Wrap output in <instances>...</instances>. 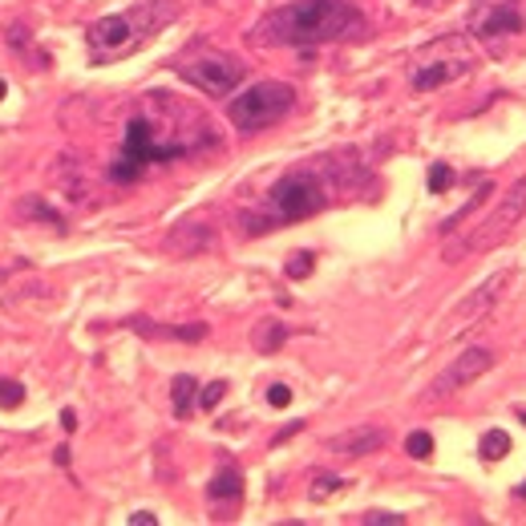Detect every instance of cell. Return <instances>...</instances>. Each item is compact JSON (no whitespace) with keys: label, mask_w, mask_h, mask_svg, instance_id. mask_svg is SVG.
Segmentation results:
<instances>
[{"label":"cell","mask_w":526,"mask_h":526,"mask_svg":"<svg viewBox=\"0 0 526 526\" xmlns=\"http://www.w3.org/2000/svg\"><path fill=\"white\" fill-rule=\"evenodd\" d=\"M369 33V21L357 4L348 0H292L284 9L267 13L259 29L251 33V45H292V49H312L332 41H357Z\"/></svg>","instance_id":"1"},{"label":"cell","mask_w":526,"mask_h":526,"mask_svg":"<svg viewBox=\"0 0 526 526\" xmlns=\"http://www.w3.org/2000/svg\"><path fill=\"white\" fill-rule=\"evenodd\" d=\"M320 170H324V162H312V166H296L288 174H280L267 187L263 211L247 215V235H259V231L288 227V223H300L308 215H320L332 203V182L324 179Z\"/></svg>","instance_id":"2"},{"label":"cell","mask_w":526,"mask_h":526,"mask_svg":"<svg viewBox=\"0 0 526 526\" xmlns=\"http://www.w3.org/2000/svg\"><path fill=\"white\" fill-rule=\"evenodd\" d=\"M296 106V89L284 81H259L243 94H235V102L227 106V122L239 134H255V130H267L284 118V114Z\"/></svg>","instance_id":"3"},{"label":"cell","mask_w":526,"mask_h":526,"mask_svg":"<svg viewBox=\"0 0 526 526\" xmlns=\"http://www.w3.org/2000/svg\"><path fill=\"white\" fill-rule=\"evenodd\" d=\"M526 215V179H518L514 187L502 195V203L494 207L490 215H486L482 223H478L470 235H462L458 243H450L445 247V259L450 263H458V259H466V255H478V251H490L494 243H502V239L514 231V223Z\"/></svg>","instance_id":"4"},{"label":"cell","mask_w":526,"mask_h":526,"mask_svg":"<svg viewBox=\"0 0 526 526\" xmlns=\"http://www.w3.org/2000/svg\"><path fill=\"white\" fill-rule=\"evenodd\" d=\"M174 17V4H142L138 13H122V17H102L89 29V49L94 53H122L134 41L150 37L158 21Z\"/></svg>","instance_id":"5"},{"label":"cell","mask_w":526,"mask_h":526,"mask_svg":"<svg viewBox=\"0 0 526 526\" xmlns=\"http://www.w3.org/2000/svg\"><path fill=\"white\" fill-rule=\"evenodd\" d=\"M470 69H474V57H470L466 37H445V41L429 45V49L421 53V65L413 69L409 81H413L417 94H429V89H442V85L466 77Z\"/></svg>","instance_id":"6"},{"label":"cell","mask_w":526,"mask_h":526,"mask_svg":"<svg viewBox=\"0 0 526 526\" xmlns=\"http://www.w3.org/2000/svg\"><path fill=\"white\" fill-rule=\"evenodd\" d=\"M179 77L195 89H203L207 98H227L231 89H239L247 77V65L227 53H199V57L179 61Z\"/></svg>","instance_id":"7"},{"label":"cell","mask_w":526,"mask_h":526,"mask_svg":"<svg viewBox=\"0 0 526 526\" xmlns=\"http://www.w3.org/2000/svg\"><path fill=\"white\" fill-rule=\"evenodd\" d=\"M466 29L486 45H502L506 37L526 33L522 0H478L474 9H470Z\"/></svg>","instance_id":"8"},{"label":"cell","mask_w":526,"mask_h":526,"mask_svg":"<svg viewBox=\"0 0 526 526\" xmlns=\"http://www.w3.org/2000/svg\"><path fill=\"white\" fill-rule=\"evenodd\" d=\"M490 369H494V352H490V348H466L458 361H450V365L437 373V381H433V389L425 393V401L450 397V393L466 389L470 381H478V377L490 373Z\"/></svg>","instance_id":"9"},{"label":"cell","mask_w":526,"mask_h":526,"mask_svg":"<svg viewBox=\"0 0 526 526\" xmlns=\"http://www.w3.org/2000/svg\"><path fill=\"white\" fill-rule=\"evenodd\" d=\"M506 284H510V272H494L486 284H478V288L470 292V296L458 304V324H462V328H470V324H478V320H482V316L490 312V308L502 300Z\"/></svg>","instance_id":"10"},{"label":"cell","mask_w":526,"mask_h":526,"mask_svg":"<svg viewBox=\"0 0 526 526\" xmlns=\"http://www.w3.org/2000/svg\"><path fill=\"white\" fill-rule=\"evenodd\" d=\"M381 445H385V433L377 429V425H357V429L328 437V442H324V450L344 454V458H361V454H373V450H381Z\"/></svg>","instance_id":"11"},{"label":"cell","mask_w":526,"mask_h":526,"mask_svg":"<svg viewBox=\"0 0 526 526\" xmlns=\"http://www.w3.org/2000/svg\"><path fill=\"white\" fill-rule=\"evenodd\" d=\"M134 332H142V336L150 340H203L207 336V324L195 320V324H154L146 320V316H134V320H126Z\"/></svg>","instance_id":"12"},{"label":"cell","mask_w":526,"mask_h":526,"mask_svg":"<svg viewBox=\"0 0 526 526\" xmlns=\"http://www.w3.org/2000/svg\"><path fill=\"white\" fill-rule=\"evenodd\" d=\"M288 340V324L284 320H263V324H255V332H251V348L255 352H280V344Z\"/></svg>","instance_id":"13"},{"label":"cell","mask_w":526,"mask_h":526,"mask_svg":"<svg viewBox=\"0 0 526 526\" xmlns=\"http://www.w3.org/2000/svg\"><path fill=\"white\" fill-rule=\"evenodd\" d=\"M207 243H211V231L199 227V223H187L182 231H174V235L166 239V247H170L174 255H195L199 247H207Z\"/></svg>","instance_id":"14"},{"label":"cell","mask_w":526,"mask_h":526,"mask_svg":"<svg viewBox=\"0 0 526 526\" xmlns=\"http://www.w3.org/2000/svg\"><path fill=\"white\" fill-rule=\"evenodd\" d=\"M207 494H211L215 502H227V498H239L243 494V474L239 470H231V466H223L219 474L207 482Z\"/></svg>","instance_id":"15"},{"label":"cell","mask_w":526,"mask_h":526,"mask_svg":"<svg viewBox=\"0 0 526 526\" xmlns=\"http://www.w3.org/2000/svg\"><path fill=\"white\" fill-rule=\"evenodd\" d=\"M170 393H174V417H191V409H195V397H199V381L195 377H174L170 381Z\"/></svg>","instance_id":"16"},{"label":"cell","mask_w":526,"mask_h":526,"mask_svg":"<svg viewBox=\"0 0 526 526\" xmlns=\"http://www.w3.org/2000/svg\"><path fill=\"white\" fill-rule=\"evenodd\" d=\"M490 191H494V187H490V182H482V187H478V191H474V195H470V203H462V207H458V211H454V215H450V219H445V223H442V235H454V231H458V227H462V223H466V219H470V215H474V211H478V207H482V203H486V199H490Z\"/></svg>","instance_id":"17"},{"label":"cell","mask_w":526,"mask_h":526,"mask_svg":"<svg viewBox=\"0 0 526 526\" xmlns=\"http://www.w3.org/2000/svg\"><path fill=\"white\" fill-rule=\"evenodd\" d=\"M478 454H482L486 462L506 458V454H510V433H506V429H490V433H482V442H478Z\"/></svg>","instance_id":"18"},{"label":"cell","mask_w":526,"mask_h":526,"mask_svg":"<svg viewBox=\"0 0 526 526\" xmlns=\"http://www.w3.org/2000/svg\"><path fill=\"white\" fill-rule=\"evenodd\" d=\"M340 486H344V482H340L336 474H316V482L308 486V498H312V502H328L332 494H340Z\"/></svg>","instance_id":"19"},{"label":"cell","mask_w":526,"mask_h":526,"mask_svg":"<svg viewBox=\"0 0 526 526\" xmlns=\"http://www.w3.org/2000/svg\"><path fill=\"white\" fill-rule=\"evenodd\" d=\"M312 267H316V255L312 251H296L284 272H288V280H308V276H312Z\"/></svg>","instance_id":"20"},{"label":"cell","mask_w":526,"mask_h":526,"mask_svg":"<svg viewBox=\"0 0 526 526\" xmlns=\"http://www.w3.org/2000/svg\"><path fill=\"white\" fill-rule=\"evenodd\" d=\"M425 182H429L433 195H445V191L454 187V170L445 166V162H433V166H429V179H425Z\"/></svg>","instance_id":"21"},{"label":"cell","mask_w":526,"mask_h":526,"mask_svg":"<svg viewBox=\"0 0 526 526\" xmlns=\"http://www.w3.org/2000/svg\"><path fill=\"white\" fill-rule=\"evenodd\" d=\"M17 211H21V215H33V219H45V223H57V227H61V215L53 211V207L45 203V199H25V203H21Z\"/></svg>","instance_id":"22"},{"label":"cell","mask_w":526,"mask_h":526,"mask_svg":"<svg viewBox=\"0 0 526 526\" xmlns=\"http://www.w3.org/2000/svg\"><path fill=\"white\" fill-rule=\"evenodd\" d=\"M405 450H409V458H417V462H425L433 454V437L425 429H417V433H409L405 437Z\"/></svg>","instance_id":"23"},{"label":"cell","mask_w":526,"mask_h":526,"mask_svg":"<svg viewBox=\"0 0 526 526\" xmlns=\"http://www.w3.org/2000/svg\"><path fill=\"white\" fill-rule=\"evenodd\" d=\"M227 397V381H211L207 389H199V409H215Z\"/></svg>","instance_id":"24"},{"label":"cell","mask_w":526,"mask_h":526,"mask_svg":"<svg viewBox=\"0 0 526 526\" xmlns=\"http://www.w3.org/2000/svg\"><path fill=\"white\" fill-rule=\"evenodd\" d=\"M21 401H25V385H17V381H0V405H4V409H17Z\"/></svg>","instance_id":"25"},{"label":"cell","mask_w":526,"mask_h":526,"mask_svg":"<svg viewBox=\"0 0 526 526\" xmlns=\"http://www.w3.org/2000/svg\"><path fill=\"white\" fill-rule=\"evenodd\" d=\"M267 405H272V409H288L292 405V389H288V385H267Z\"/></svg>","instance_id":"26"},{"label":"cell","mask_w":526,"mask_h":526,"mask_svg":"<svg viewBox=\"0 0 526 526\" xmlns=\"http://www.w3.org/2000/svg\"><path fill=\"white\" fill-rule=\"evenodd\" d=\"M405 522V514H389V510H373V514H365V526H401Z\"/></svg>","instance_id":"27"},{"label":"cell","mask_w":526,"mask_h":526,"mask_svg":"<svg viewBox=\"0 0 526 526\" xmlns=\"http://www.w3.org/2000/svg\"><path fill=\"white\" fill-rule=\"evenodd\" d=\"M9 45H13V49H25V45H29V29L25 25H13L9 29Z\"/></svg>","instance_id":"28"},{"label":"cell","mask_w":526,"mask_h":526,"mask_svg":"<svg viewBox=\"0 0 526 526\" xmlns=\"http://www.w3.org/2000/svg\"><path fill=\"white\" fill-rule=\"evenodd\" d=\"M158 518L150 514V510H138V514H130V526H154Z\"/></svg>","instance_id":"29"},{"label":"cell","mask_w":526,"mask_h":526,"mask_svg":"<svg viewBox=\"0 0 526 526\" xmlns=\"http://www.w3.org/2000/svg\"><path fill=\"white\" fill-rule=\"evenodd\" d=\"M300 429H304V421H292L288 429H280V433H276V445H280V442H288L292 433H300Z\"/></svg>","instance_id":"30"},{"label":"cell","mask_w":526,"mask_h":526,"mask_svg":"<svg viewBox=\"0 0 526 526\" xmlns=\"http://www.w3.org/2000/svg\"><path fill=\"white\" fill-rule=\"evenodd\" d=\"M61 425H65V429H77V413H73V409H65V413H61Z\"/></svg>","instance_id":"31"},{"label":"cell","mask_w":526,"mask_h":526,"mask_svg":"<svg viewBox=\"0 0 526 526\" xmlns=\"http://www.w3.org/2000/svg\"><path fill=\"white\" fill-rule=\"evenodd\" d=\"M4 94H9V85H4V81H0V102H4Z\"/></svg>","instance_id":"32"},{"label":"cell","mask_w":526,"mask_h":526,"mask_svg":"<svg viewBox=\"0 0 526 526\" xmlns=\"http://www.w3.org/2000/svg\"><path fill=\"white\" fill-rule=\"evenodd\" d=\"M514 494H518V498H526V482H522V486H518V490H514Z\"/></svg>","instance_id":"33"},{"label":"cell","mask_w":526,"mask_h":526,"mask_svg":"<svg viewBox=\"0 0 526 526\" xmlns=\"http://www.w3.org/2000/svg\"><path fill=\"white\" fill-rule=\"evenodd\" d=\"M518 421H522V425H526V409H518Z\"/></svg>","instance_id":"34"}]
</instances>
